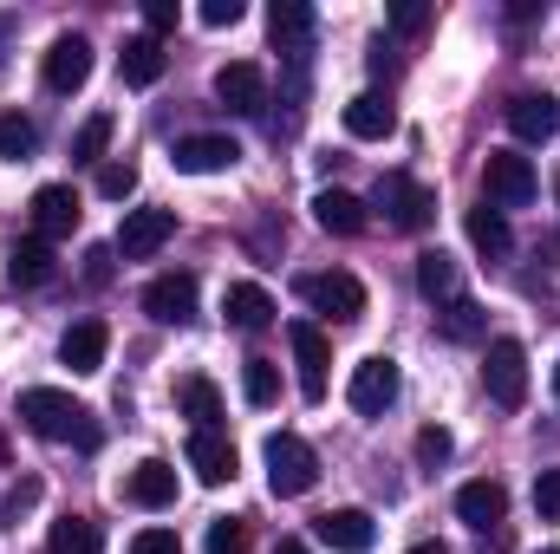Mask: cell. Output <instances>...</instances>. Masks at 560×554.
<instances>
[{
	"label": "cell",
	"instance_id": "cell-35",
	"mask_svg": "<svg viewBox=\"0 0 560 554\" xmlns=\"http://www.w3.org/2000/svg\"><path fill=\"white\" fill-rule=\"evenodd\" d=\"M202 554H248V522H235V516L209 522V542H202Z\"/></svg>",
	"mask_w": 560,
	"mask_h": 554
},
{
	"label": "cell",
	"instance_id": "cell-36",
	"mask_svg": "<svg viewBox=\"0 0 560 554\" xmlns=\"http://www.w3.org/2000/svg\"><path fill=\"white\" fill-rule=\"evenodd\" d=\"M450 450H456V437H450L443 424H423V430H418V463H423V470H443V463H450Z\"/></svg>",
	"mask_w": 560,
	"mask_h": 554
},
{
	"label": "cell",
	"instance_id": "cell-9",
	"mask_svg": "<svg viewBox=\"0 0 560 554\" xmlns=\"http://www.w3.org/2000/svg\"><path fill=\"white\" fill-rule=\"evenodd\" d=\"M287 339H293V359H300V399H306V405H319V399H326L332 346H326V333H319L313 320H293V326H287Z\"/></svg>",
	"mask_w": 560,
	"mask_h": 554
},
{
	"label": "cell",
	"instance_id": "cell-38",
	"mask_svg": "<svg viewBox=\"0 0 560 554\" xmlns=\"http://www.w3.org/2000/svg\"><path fill=\"white\" fill-rule=\"evenodd\" d=\"M535 509H541V522H560V463L535 476Z\"/></svg>",
	"mask_w": 560,
	"mask_h": 554
},
{
	"label": "cell",
	"instance_id": "cell-27",
	"mask_svg": "<svg viewBox=\"0 0 560 554\" xmlns=\"http://www.w3.org/2000/svg\"><path fill=\"white\" fill-rule=\"evenodd\" d=\"M163 66H170V59H163V39H150V33H143V39H125V53H118V72H125V85H156V79H163Z\"/></svg>",
	"mask_w": 560,
	"mask_h": 554
},
{
	"label": "cell",
	"instance_id": "cell-39",
	"mask_svg": "<svg viewBox=\"0 0 560 554\" xmlns=\"http://www.w3.org/2000/svg\"><path fill=\"white\" fill-rule=\"evenodd\" d=\"M176 20H183L176 0H143V26H150V39H156V33H176Z\"/></svg>",
	"mask_w": 560,
	"mask_h": 554
},
{
	"label": "cell",
	"instance_id": "cell-46",
	"mask_svg": "<svg viewBox=\"0 0 560 554\" xmlns=\"http://www.w3.org/2000/svg\"><path fill=\"white\" fill-rule=\"evenodd\" d=\"M411 554H450V549H443V542H418Z\"/></svg>",
	"mask_w": 560,
	"mask_h": 554
},
{
	"label": "cell",
	"instance_id": "cell-1",
	"mask_svg": "<svg viewBox=\"0 0 560 554\" xmlns=\"http://www.w3.org/2000/svg\"><path fill=\"white\" fill-rule=\"evenodd\" d=\"M20 424H26L33 437H46V443L98 450V424H92V412H85L72 392H59V385H26V392H20Z\"/></svg>",
	"mask_w": 560,
	"mask_h": 554
},
{
	"label": "cell",
	"instance_id": "cell-49",
	"mask_svg": "<svg viewBox=\"0 0 560 554\" xmlns=\"http://www.w3.org/2000/svg\"><path fill=\"white\" fill-rule=\"evenodd\" d=\"M541 554H560V549H541Z\"/></svg>",
	"mask_w": 560,
	"mask_h": 554
},
{
	"label": "cell",
	"instance_id": "cell-16",
	"mask_svg": "<svg viewBox=\"0 0 560 554\" xmlns=\"http://www.w3.org/2000/svg\"><path fill=\"white\" fill-rule=\"evenodd\" d=\"M313 535H319L332 554H365L372 542H378V529H372L365 509H326V516L313 522Z\"/></svg>",
	"mask_w": 560,
	"mask_h": 554
},
{
	"label": "cell",
	"instance_id": "cell-19",
	"mask_svg": "<svg viewBox=\"0 0 560 554\" xmlns=\"http://www.w3.org/2000/svg\"><path fill=\"white\" fill-rule=\"evenodd\" d=\"M268 33H275V46L287 53V59H306V46H313L319 20H313V7H306V0H275V7H268Z\"/></svg>",
	"mask_w": 560,
	"mask_h": 554
},
{
	"label": "cell",
	"instance_id": "cell-43",
	"mask_svg": "<svg viewBox=\"0 0 560 554\" xmlns=\"http://www.w3.org/2000/svg\"><path fill=\"white\" fill-rule=\"evenodd\" d=\"M112 262H118V249H92L85 255V287H105L112 280Z\"/></svg>",
	"mask_w": 560,
	"mask_h": 554
},
{
	"label": "cell",
	"instance_id": "cell-20",
	"mask_svg": "<svg viewBox=\"0 0 560 554\" xmlns=\"http://www.w3.org/2000/svg\"><path fill=\"white\" fill-rule=\"evenodd\" d=\"M125 503L138 509H170L176 503V470L163 457H143L138 470H125Z\"/></svg>",
	"mask_w": 560,
	"mask_h": 554
},
{
	"label": "cell",
	"instance_id": "cell-3",
	"mask_svg": "<svg viewBox=\"0 0 560 554\" xmlns=\"http://www.w3.org/2000/svg\"><path fill=\"white\" fill-rule=\"evenodd\" d=\"M261 457H268V489H275V496H306V489L319 483V457H313V443L293 437V430H275V437L261 443Z\"/></svg>",
	"mask_w": 560,
	"mask_h": 554
},
{
	"label": "cell",
	"instance_id": "cell-28",
	"mask_svg": "<svg viewBox=\"0 0 560 554\" xmlns=\"http://www.w3.org/2000/svg\"><path fill=\"white\" fill-rule=\"evenodd\" d=\"M7 280H13V287H46V280H52V242H39V235L13 242V262H7Z\"/></svg>",
	"mask_w": 560,
	"mask_h": 554
},
{
	"label": "cell",
	"instance_id": "cell-6",
	"mask_svg": "<svg viewBox=\"0 0 560 554\" xmlns=\"http://www.w3.org/2000/svg\"><path fill=\"white\" fill-rule=\"evenodd\" d=\"M398 359H385V353H372V359H359L352 366V385H346V399H352V412L359 417H385L398 405Z\"/></svg>",
	"mask_w": 560,
	"mask_h": 554
},
{
	"label": "cell",
	"instance_id": "cell-10",
	"mask_svg": "<svg viewBox=\"0 0 560 554\" xmlns=\"http://www.w3.org/2000/svg\"><path fill=\"white\" fill-rule=\"evenodd\" d=\"M176 235V209H125V229H118V255L125 262H150L163 242Z\"/></svg>",
	"mask_w": 560,
	"mask_h": 554
},
{
	"label": "cell",
	"instance_id": "cell-40",
	"mask_svg": "<svg viewBox=\"0 0 560 554\" xmlns=\"http://www.w3.org/2000/svg\"><path fill=\"white\" fill-rule=\"evenodd\" d=\"M423 26H430V7L423 0H398L392 7V33H423Z\"/></svg>",
	"mask_w": 560,
	"mask_h": 554
},
{
	"label": "cell",
	"instance_id": "cell-13",
	"mask_svg": "<svg viewBox=\"0 0 560 554\" xmlns=\"http://www.w3.org/2000/svg\"><path fill=\"white\" fill-rule=\"evenodd\" d=\"M170 163H176L183 176H215V170H235V163H242V143L215 138V131H202V138H176Z\"/></svg>",
	"mask_w": 560,
	"mask_h": 554
},
{
	"label": "cell",
	"instance_id": "cell-31",
	"mask_svg": "<svg viewBox=\"0 0 560 554\" xmlns=\"http://www.w3.org/2000/svg\"><path fill=\"white\" fill-rule=\"evenodd\" d=\"M183 417L196 424V430H222V392L209 385V379H183Z\"/></svg>",
	"mask_w": 560,
	"mask_h": 554
},
{
	"label": "cell",
	"instance_id": "cell-12",
	"mask_svg": "<svg viewBox=\"0 0 560 554\" xmlns=\"http://www.w3.org/2000/svg\"><path fill=\"white\" fill-rule=\"evenodd\" d=\"M143 313L156 326H189L196 320V275H156L143 287Z\"/></svg>",
	"mask_w": 560,
	"mask_h": 554
},
{
	"label": "cell",
	"instance_id": "cell-22",
	"mask_svg": "<svg viewBox=\"0 0 560 554\" xmlns=\"http://www.w3.org/2000/svg\"><path fill=\"white\" fill-rule=\"evenodd\" d=\"M346 131L359 143H385L398 131V112H392V99H378V92H359L352 105H346Z\"/></svg>",
	"mask_w": 560,
	"mask_h": 554
},
{
	"label": "cell",
	"instance_id": "cell-44",
	"mask_svg": "<svg viewBox=\"0 0 560 554\" xmlns=\"http://www.w3.org/2000/svg\"><path fill=\"white\" fill-rule=\"evenodd\" d=\"M275 554H313V549H306L300 535H280V549H275Z\"/></svg>",
	"mask_w": 560,
	"mask_h": 554
},
{
	"label": "cell",
	"instance_id": "cell-41",
	"mask_svg": "<svg viewBox=\"0 0 560 554\" xmlns=\"http://www.w3.org/2000/svg\"><path fill=\"white\" fill-rule=\"evenodd\" d=\"M131 554H183V542L170 529H143L138 542H131Z\"/></svg>",
	"mask_w": 560,
	"mask_h": 554
},
{
	"label": "cell",
	"instance_id": "cell-15",
	"mask_svg": "<svg viewBox=\"0 0 560 554\" xmlns=\"http://www.w3.org/2000/svg\"><path fill=\"white\" fill-rule=\"evenodd\" d=\"M105 353H112V333H105V320H79V326H66V339H59V366H72L79 379L105 372Z\"/></svg>",
	"mask_w": 560,
	"mask_h": 554
},
{
	"label": "cell",
	"instance_id": "cell-34",
	"mask_svg": "<svg viewBox=\"0 0 560 554\" xmlns=\"http://www.w3.org/2000/svg\"><path fill=\"white\" fill-rule=\"evenodd\" d=\"M242 399H248V405H275L280 399V372L268 359H248V366H242Z\"/></svg>",
	"mask_w": 560,
	"mask_h": 554
},
{
	"label": "cell",
	"instance_id": "cell-2",
	"mask_svg": "<svg viewBox=\"0 0 560 554\" xmlns=\"http://www.w3.org/2000/svg\"><path fill=\"white\" fill-rule=\"evenodd\" d=\"M378 216L392 222V229H405V235H423L430 222H436V189L418 183V176H405V170H392V176H378Z\"/></svg>",
	"mask_w": 560,
	"mask_h": 554
},
{
	"label": "cell",
	"instance_id": "cell-50",
	"mask_svg": "<svg viewBox=\"0 0 560 554\" xmlns=\"http://www.w3.org/2000/svg\"><path fill=\"white\" fill-rule=\"evenodd\" d=\"M0 529H7V522H0Z\"/></svg>",
	"mask_w": 560,
	"mask_h": 554
},
{
	"label": "cell",
	"instance_id": "cell-42",
	"mask_svg": "<svg viewBox=\"0 0 560 554\" xmlns=\"http://www.w3.org/2000/svg\"><path fill=\"white\" fill-rule=\"evenodd\" d=\"M242 13H248L242 0H202V26H235Z\"/></svg>",
	"mask_w": 560,
	"mask_h": 554
},
{
	"label": "cell",
	"instance_id": "cell-18",
	"mask_svg": "<svg viewBox=\"0 0 560 554\" xmlns=\"http://www.w3.org/2000/svg\"><path fill=\"white\" fill-rule=\"evenodd\" d=\"M235 443L222 437V430H189V470L209 483V489H222V483H235Z\"/></svg>",
	"mask_w": 560,
	"mask_h": 554
},
{
	"label": "cell",
	"instance_id": "cell-23",
	"mask_svg": "<svg viewBox=\"0 0 560 554\" xmlns=\"http://www.w3.org/2000/svg\"><path fill=\"white\" fill-rule=\"evenodd\" d=\"M456 516H463L469 529H495V522L509 516V489L489 483V476H482V483H463V489H456Z\"/></svg>",
	"mask_w": 560,
	"mask_h": 554
},
{
	"label": "cell",
	"instance_id": "cell-33",
	"mask_svg": "<svg viewBox=\"0 0 560 554\" xmlns=\"http://www.w3.org/2000/svg\"><path fill=\"white\" fill-rule=\"evenodd\" d=\"M112 131H118V118H112V112H92V118L79 125V138H72V163H98L105 143H112Z\"/></svg>",
	"mask_w": 560,
	"mask_h": 554
},
{
	"label": "cell",
	"instance_id": "cell-8",
	"mask_svg": "<svg viewBox=\"0 0 560 554\" xmlns=\"http://www.w3.org/2000/svg\"><path fill=\"white\" fill-rule=\"evenodd\" d=\"M215 99H222L235 118H261V112H268V72H261L255 59H235V66L215 72Z\"/></svg>",
	"mask_w": 560,
	"mask_h": 554
},
{
	"label": "cell",
	"instance_id": "cell-45",
	"mask_svg": "<svg viewBox=\"0 0 560 554\" xmlns=\"http://www.w3.org/2000/svg\"><path fill=\"white\" fill-rule=\"evenodd\" d=\"M7 463H13V443H7V430H0V470H7Z\"/></svg>",
	"mask_w": 560,
	"mask_h": 554
},
{
	"label": "cell",
	"instance_id": "cell-47",
	"mask_svg": "<svg viewBox=\"0 0 560 554\" xmlns=\"http://www.w3.org/2000/svg\"><path fill=\"white\" fill-rule=\"evenodd\" d=\"M555 399H560V366H555Z\"/></svg>",
	"mask_w": 560,
	"mask_h": 554
},
{
	"label": "cell",
	"instance_id": "cell-7",
	"mask_svg": "<svg viewBox=\"0 0 560 554\" xmlns=\"http://www.w3.org/2000/svg\"><path fill=\"white\" fill-rule=\"evenodd\" d=\"M46 92H59V99H72L85 79H92V39H79V33H59L52 46H46Z\"/></svg>",
	"mask_w": 560,
	"mask_h": 554
},
{
	"label": "cell",
	"instance_id": "cell-26",
	"mask_svg": "<svg viewBox=\"0 0 560 554\" xmlns=\"http://www.w3.org/2000/svg\"><path fill=\"white\" fill-rule=\"evenodd\" d=\"M463 229H469V242H476V255H482V262H502V255L515 249V235H509L502 209H489V203H482V209H469V216H463Z\"/></svg>",
	"mask_w": 560,
	"mask_h": 554
},
{
	"label": "cell",
	"instance_id": "cell-48",
	"mask_svg": "<svg viewBox=\"0 0 560 554\" xmlns=\"http://www.w3.org/2000/svg\"><path fill=\"white\" fill-rule=\"evenodd\" d=\"M555 196H560V176H555Z\"/></svg>",
	"mask_w": 560,
	"mask_h": 554
},
{
	"label": "cell",
	"instance_id": "cell-25",
	"mask_svg": "<svg viewBox=\"0 0 560 554\" xmlns=\"http://www.w3.org/2000/svg\"><path fill=\"white\" fill-rule=\"evenodd\" d=\"M436 333H443L450 346H476V339H489V313H482L469 293H456L450 307H436Z\"/></svg>",
	"mask_w": 560,
	"mask_h": 554
},
{
	"label": "cell",
	"instance_id": "cell-21",
	"mask_svg": "<svg viewBox=\"0 0 560 554\" xmlns=\"http://www.w3.org/2000/svg\"><path fill=\"white\" fill-rule=\"evenodd\" d=\"M313 222H319L326 235H365L372 216H365V203H359L352 189H319V196H313Z\"/></svg>",
	"mask_w": 560,
	"mask_h": 554
},
{
	"label": "cell",
	"instance_id": "cell-24",
	"mask_svg": "<svg viewBox=\"0 0 560 554\" xmlns=\"http://www.w3.org/2000/svg\"><path fill=\"white\" fill-rule=\"evenodd\" d=\"M222 313H229V326H242V333H261V326L275 320V300H268V287H255V280H235V287L222 293Z\"/></svg>",
	"mask_w": 560,
	"mask_h": 554
},
{
	"label": "cell",
	"instance_id": "cell-32",
	"mask_svg": "<svg viewBox=\"0 0 560 554\" xmlns=\"http://www.w3.org/2000/svg\"><path fill=\"white\" fill-rule=\"evenodd\" d=\"M33 150H39V125L26 112H0V157L7 163H26Z\"/></svg>",
	"mask_w": 560,
	"mask_h": 554
},
{
	"label": "cell",
	"instance_id": "cell-5",
	"mask_svg": "<svg viewBox=\"0 0 560 554\" xmlns=\"http://www.w3.org/2000/svg\"><path fill=\"white\" fill-rule=\"evenodd\" d=\"M482 385L502 412H522L528 405V353L522 339H489V359H482Z\"/></svg>",
	"mask_w": 560,
	"mask_h": 554
},
{
	"label": "cell",
	"instance_id": "cell-30",
	"mask_svg": "<svg viewBox=\"0 0 560 554\" xmlns=\"http://www.w3.org/2000/svg\"><path fill=\"white\" fill-rule=\"evenodd\" d=\"M46 549H52V554H98V549H105V535H98V522H92V516H59V522H52V535H46Z\"/></svg>",
	"mask_w": 560,
	"mask_h": 554
},
{
	"label": "cell",
	"instance_id": "cell-17",
	"mask_svg": "<svg viewBox=\"0 0 560 554\" xmlns=\"http://www.w3.org/2000/svg\"><path fill=\"white\" fill-rule=\"evenodd\" d=\"M72 229H79V196H72L66 183L33 189V235H39V242H59V235H72Z\"/></svg>",
	"mask_w": 560,
	"mask_h": 554
},
{
	"label": "cell",
	"instance_id": "cell-14",
	"mask_svg": "<svg viewBox=\"0 0 560 554\" xmlns=\"http://www.w3.org/2000/svg\"><path fill=\"white\" fill-rule=\"evenodd\" d=\"M509 131L522 143L560 138V99L555 92H522V99H509Z\"/></svg>",
	"mask_w": 560,
	"mask_h": 554
},
{
	"label": "cell",
	"instance_id": "cell-37",
	"mask_svg": "<svg viewBox=\"0 0 560 554\" xmlns=\"http://www.w3.org/2000/svg\"><path fill=\"white\" fill-rule=\"evenodd\" d=\"M131 189H138V163H105V170H98V196H105V203H125Z\"/></svg>",
	"mask_w": 560,
	"mask_h": 554
},
{
	"label": "cell",
	"instance_id": "cell-29",
	"mask_svg": "<svg viewBox=\"0 0 560 554\" xmlns=\"http://www.w3.org/2000/svg\"><path fill=\"white\" fill-rule=\"evenodd\" d=\"M418 293L423 300H436V307L456 300V262H450L443 249H423L418 255Z\"/></svg>",
	"mask_w": 560,
	"mask_h": 554
},
{
	"label": "cell",
	"instance_id": "cell-11",
	"mask_svg": "<svg viewBox=\"0 0 560 554\" xmlns=\"http://www.w3.org/2000/svg\"><path fill=\"white\" fill-rule=\"evenodd\" d=\"M300 293H306L319 313L346 320V326H352V320H365V280H359V275H339V268H332V275H306V280H300Z\"/></svg>",
	"mask_w": 560,
	"mask_h": 554
},
{
	"label": "cell",
	"instance_id": "cell-4",
	"mask_svg": "<svg viewBox=\"0 0 560 554\" xmlns=\"http://www.w3.org/2000/svg\"><path fill=\"white\" fill-rule=\"evenodd\" d=\"M482 189H489V209H528L535 189H541V176H535L528 157H515V150H489V163H482Z\"/></svg>",
	"mask_w": 560,
	"mask_h": 554
}]
</instances>
